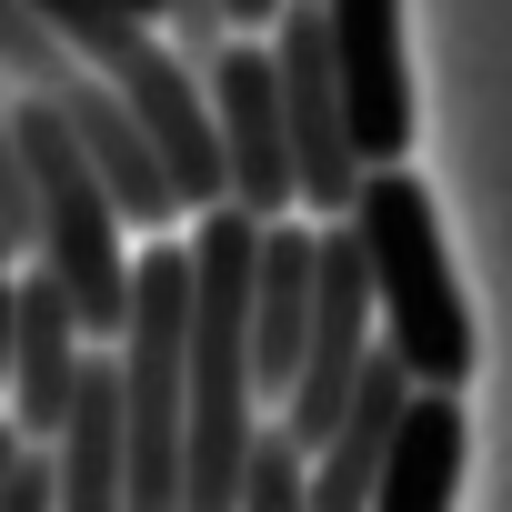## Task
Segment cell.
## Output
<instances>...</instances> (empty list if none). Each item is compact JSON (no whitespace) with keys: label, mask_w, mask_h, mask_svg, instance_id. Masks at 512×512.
Returning a JSON list of instances; mask_svg holds the SVG:
<instances>
[{"label":"cell","mask_w":512,"mask_h":512,"mask_svg":"<svg viewBox=\"0 0 512 512\" xmlns=\"http://www.w3.org/2000/svg\"><path fill=\"white\" fill-rule=\"evenodd\" d=\"M262 211L251 201H211L191 231V462H181V502L191 512H231L241 502V462H251V392H262Z\"/></svg>","instance_id":"1"},{"label":"cell","mask_w":512,"mask_h":512,"mask_svg":"<svg viewBox=\"0 0 512 512\" xmlns=\"http://www.w3.org/2000/svg\"><path fill=\"white\" fill-rule=\"evenodd\" d=\"M352 221H362V251H372L382 342H392L422 382L462 392V382H472V312H462V292H452V251H442L432 191H422L402 161H372L362 191H352Z\"/></svg>","instance_id":"2"},{"label":"cell","mask_w":512,"mask_h":512,"mask_svg":"<svg viewBox=\"0 0 512 512\" xmlns=\"http://www.w3.org/2000/svg\"><path fill=\"white\" fill-rule=\"evenodd\" d=\"M11 111H21V161H31V201H41V262L71 282L81 322H91L101 342H121V322H131L121 221H131V211L111 201V181H101L81 121H71L51 91H11Z\"/></svg>","instance_id":"3"},{"label":"cell","mask_w":512,"mask_h":512,"mask_svg":"<svg viewBox=\"0 0 512 512\" xmlns=\"http://www.w3.org/2000/svg\"><path fill=\"white\" fill-rule=\"evenodd\" d=\"M121 382H131V512H171L191 462V251L181 241H151L131 262Z\"/></svg>","instance_id":"4"},{"label":"cell","mask_w":512,"mask_h":512,"mask_svg":"<svg viewBox=\"0 0 512 512\" xmlns=\"http://www.w3.org/2000/svg\"><path fill=\"white\" fill-rule=\"evenodd\" d=\"M272 61H282V111H292V151H302V211H352L362 191V141L342 111V61H332V0H282L272 21Z\"/></svg>","instance_id":"5"},{"label":"cell","mask_w":512,"mask_h":512,"mask_svg":"<svg viewBox=\"0 0 512 512\" xmlns=\"http://www.w3.org/2000/svg\"><path fill=\"white\" fill-rule=\"evenodd\" d=\"M111 81L131 91V111H141V131H151V151H161V171H171V191H181V211H211V201H231L221 101H211L201 61L141 31V41H131L121 61H111Z\"/></svg>","instance_id":"6"},{"label":"cell","mask_w":512,"mask_h":512,"mask_svg":"<svg viewBox=\"0 0 512 512\" xmlns=\"http://www.w3.org/2000/svg\"><path fill=\"white\" fill-rule=\"evenodd\" d=\"M211 101H221V151H231V201H251L262 221L302 211V151H292L272 41H231L211 61Z\"/></svg>","instance_id":"7"},{"label":"cell","mask_w":512,"mask_h":512,"mask_svg":"<svg viewBox=\"0 0 512 512\" xmlns=\"http://www.w3.org/2000/svg\"><path fill=\"white\" fill-rule=\"evenodd\" d=\"M332 61L362 161L412 151V61H402V0H332Z\"/></svg>","instance_id":"8"},{"label":"cell","mask_w":512,"mask_h":512,"mask_svg":"<svg viewBox=\"0 0 512 512\" xmlns=\"http://www.w3.org/2000/svg\"><path fill=\"white\" fill-rule=\"evenodd\" d=\"M412 392H422V372L382 342V352L362 362V382H352L342 432H332V442H322V462H312V502H322V512H352V502H372V492H382V462H392V432H402Z\"/></svg>","instance_id":"9"},{"label":"cell","mask_w":512,"mask_h":512,"mask_svg":"<svg viewBox=\"0 0 512 512\" xmlns=\"http://www.w3.org/2000/svg\"><path fill=\"white\" fill-rule=\"evenodd\" d=\"M81 302H71V282L41 262V272H21V432H41V442H61V422H71V392H81Z\"/></svg>","instance_id":"10"},{"label":"cell","mask_w":512,"mask_h":512,"mask_svg":"<svg viewBox=\"0 0 512 512\" xmlns=\"http://www.w3.org/2000/svg\"><path fill=\"white\" fill-rule=\"evenodd\" d=\"M61 502L71 512L131 502V382H121V362H81V392L61 422Z\"/></svg>","instance_id":"11"},{"label":"cell","mask_w":512,"mask_h":512,"mask_svg":"<svg viewBox=\"0 0 512 512\" xmlns=\"http://www.w3.org/2000/svg\"><path fill=\"white\" fill-rule=\"evenodd\" d=\"M462 492V402L442 392V382H422L412 392V412H402V432H392V462H382V512H442Z\"/></svg>","instance_id":"12"},{"label":"cell","mask_w":512,"mask_h":512,"mask_svg":"<svg viewBox=\"0 0 512 512\" xmlns=\"http://www.w3.org/2000/svg\"><path fill=\"white\" fill-rule=\"evenodd\" d=\"M241 502H251V512H292V502H312V442H302L292 422H262V432H251Z\"/></svg>","instance_id":"13"},{"label":"cell","mask_w":512,"mask_h":512,"mask_svg":"<svg viewBox=\"0 0 512 512\" xmlns=\"http://www.w3.org/2000/svg\"><path fill=\"white\" fill-rule=\"evenodd\" d=\"M41 11H51V21H61V31H71V41L101 61V71H111V61H121V51L151 31L141 11H121V0H41Z\"/></svg>","instance_id":"14"},{"label":"cell","mask_w":512,"mask_h":512,"mask_svg":"<svg viewBox=\"0 0 512 512\" xmlns=\"http://www.w3.org/2000/svg\"><path fill=\"white\" fill-rule=\"evenodd\" d=\"M41 502H61V442H21V462H11V492H0V512H41Z\"/></svg>","instance_id":"15"},{"label":"cell","mask_w":512,"mask_h":512,"mask_svg":"<svg viewBox=\"0 0 512 512\" xmlns=\"http://www.w3.org/2000/svg\"><path fill=\"white\" fill-rule=\"evenodd\" d=\"M231 31H241V21H231V0H171V41H181L191 61H221Z\"/></svg>","instance_id":"16"},{"label":"cell","mask_w":512,"mask_h":512,"mask_svg":"<svg viewBox=\"0 0 512 512\" xmlns=\"http://www.w3.org/2000/svg\"><path fill=\"white\" fill-rule=\"evenodd\" d=\"M21 382V282L0 272V392Z\"/></svg>","instance_id":"17"},{"label":"cell","mask_w":512,"mask_h":512,"mask_svg":"<svg viewBox=\"0 0 512 512\" xmlns=\"http://www.w3.org/2000/svg\"><path fill=\"white\" fill-rule=\"evenodd\" d=\"M21 442H31L21 422H0V492H11V462H21Z\"/></svg>","instance_id":"18"},{"label":"cell","mask_w":512,"mask_h":512,"mask_svg":"<svg viewBox=\"0 0 512 512\" xmlns=\"http://www.w3.org/2000/svg\"><path fill=\"white\" fill-rule=\"evenodd\" d=\"M11 262H21V221L0 211V272H11Z\"/></svg>","instance_id":"19"}]
</instances>
